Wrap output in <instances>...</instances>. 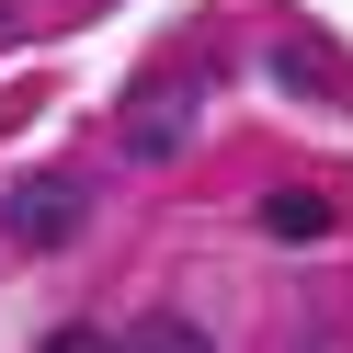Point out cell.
Instances as JSON below:
<instances>
[{
  "instance_id": "1",
  "label": "cell",
  "mask_w": 353,
  "mask_h": 353,
  "mask_svg": "<svg viewBox=\"0 0 353 353\" xmlns=\"http://www.w3.org/2000/svg\"><path fill=\"white\" fill-rule=\"evenodd\" d=\"M194 125H205V69H194V57H160V69L114 103V148L125 160H183Z\"/></svg>"
},
{
  "instance_id": "2",
  "label": "cell",
  "mask_w": 353,
  "mask_h": 353,
  "mask_svg": "<svg viewBox=\"0 0 353 353\" xmlns=\"http://www.w3.org/2000/svg\"><path fill=\"white\" fill-rule=\"evenodd\" d=\"M0 228L23 239V251H69V239H80V183H69V171L12 183V194H0Z\"/></svg>"
},
{
  "instance_id": "3",
  "label": "cell",
  "mask_w": 353,
  "mask_h": 353,
  "mask_svg": "<svg viewBox=\"0 0 353 353\" xmlns=\"http://www.w3.org/2000/svg\"><path fill=\"white\" fill-rule=\"evenodd\" d=\"M262 228H274V239H330V194H296V183L262 194Z\"/></svg>"
},
{
  "instance_id": "4",
  "label": "cell",
  "mask_w": 353,
  "mask_h": 353,
  "mask_svg": "<svg viewBox=\"0 0 353 353\" xmlns=\"http://www.w3.org/2000/svg\"><path fill=\"white\" fill-rule=\"evenodd\" d=\"M114 353H205V330H194V319H148L137 342H114Z\"/></svg>"
},
{
  "instance_id": "5",
  "label": "cell",
  "mask_w": 353,
  "mask_h": 353,
  "mask_svg": "<svg viewBox=\"0 0 353 353\" xmlns=\"http://www.w3.org/2000/svg\"><path fill=\"white\" fill-rule=\"evenodd\" d=\"M46 353H103V330H57V342Z\"/></svg>"
},
{
  "instance_id": "6",
  "label": "cell",
  "mask_w": 353,
  "mask_h": 353,
  "mask_svg": "<svg viewBox=\"0 0 353 353\" xmlns=\"http://www.w3.org/2000/svg\"><path fill=\"white\" fill-rule=\"evenodd\" d=\"M0 12H12V0H0Z\"/></svg>"
}]
</instances>
